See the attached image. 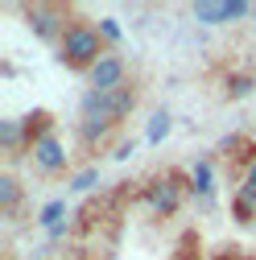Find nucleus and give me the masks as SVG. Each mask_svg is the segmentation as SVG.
I'll return each instance as SVG.
<instances>
[{
  "mask_svg": "<svg viewBox=\"0 0 256 260\" xmlns=\"http://www.w3.org/2000/svg\"><path fill=\"white\" fill-rule=\"evenodd\" d=\"M137 108V87L124 83L120 91H87L79 104V137L87 145H100L112 137V128Z\"/></svg>",
  "mask_w": 256,
  "mask_h": 260,
  "instance_id": "f257e3e1",
  "label": "nucleus"
},
{
  "mask_svg": "<svg viewBox=\"0 0 256 260\" xmlns=\"http://www.w3.org/2000/svg\"><path fill=\"white\" fill-rule=\"evenodd\" d=\"M108 54V42H104V34H100V25H91V21H71L67 25V34H62V42H58V62L67 71H91L95 62H100Z\"/></svg>",
  "mask_w": 256,
  "mask_h": 260,
  "instance_id": "f03ea898",
  "label": "nucleus"
},
{
  "mask_svg": "<svg viewBox=\"0 0 256 260\" xmlns=\"http://www.w3.org/2000/svg\"><path fill=\"white\" fill-rule=\"evenodd\" d=\"M29 161H34V170H38V174L54 178V174L67 170L71 153H67V145H62V137L54 133V128H42V133L29 137Z\"/></svg>",
  "mask_w": 256,
  "mask_h": 260,
  "instance_id": "7ed1b4c3",
  "label": "nucleus"
},
{
  "mask_svg": "<svg viewBox=\"0 0 256 260\" xmlns=\"http://www.w3.org/2000/svg\"><path fill=\"white\" fill-rule=\"evenodd\" d=\"M186 190H190V186H186V178L170 170V174H162V178H153V182L145 186V207H149V211H153L157 219H170V215H174V211L182 207V199H186Z\"/></svg>",
  "mask_w": 256,
  "mask_h": 260,
  "instance_id": "20e7f679",
  "label": "nucleus"
},
{
  "mask_svg": "<svg viewBox=\"0 0 256 260\" xmlns=\"http://www.w3.org/2000/svg\"><path fill=\"white\" fill-rule=\"evenodd\" d=\"M25 25H29V34H34L38 42H62V34H67V9H58V5H29L25 9Z\"/></svg>",
  "mask_w": 256,
  "mask_h": 260,
  "instance_id": "39448f33",
  "label": "nucleus"
},
{
  "mask_svg": "<svg viewBox=\"0 0 256 260\" xmlns=\"http://www.w3.org/2000/svg\"><path fill=\"white\" fill-rule=\"evenodd\" d=\"M252 13L248 0H195L190 5V17L199 25H236Z\"/></svg>",
  "mask_w": 256,
  "mask_h": 260,
  "instance_id": "423d86ee",
  "label": "nucleus"
},
{
  "mask_svg": "<svg viewBox=\"0 0 256 260\" xmlns=\"http://www.w3.org/2000/svg\"><path fill=\"white\" fill-rule=\"evenodd\" d=\"M87 83H91V91H120V87L128 83V62H124L116 50H108V54L87 71Z\"/></svg>",
  "mask_w": 256,
  "mask_h": 260,
  "instance_id": "0eeeda50",
  "label": "nucleus"
},
{
  "mask_svg": "<svg viewBox=\"0 0 256 260\" xmlns=\"http://www.w3.org/2000/svg\"><path fill=\"white\" fill-rule=\"evenodd\" d=\"M252 215H256V161L248 166V174H244V182L236 190V219L252 223Z\"/></svg>",
  "mask_w": 256,
  "mask_h": 260,
  "instance_id": "6e6552de",
  "label": "nucleus"
},
{
  "mask_svg": "<svg viewBox=\"0 0 256 260\" xmlns=\"http://www.w3.org/2000/svg\"><path fill=\"white\" fill-rule=\"evenodd\" d=\"M67 199H54V203H46L42 207V215H38V227H46V232L50 236H62V232H67Z\"/></svg>",
  "mask_w": 256,
  "mask_h": 260,
  "instance_id": "1a4fd4ad",
  "label": "nucleus"
},
{
  "mask_svg": "<svg viewBox=\"0 0 256 260\" xmlns=\"http://www.w3.org/2000/svg\"><path fill=\"white\" fill-rule=\"evenodd\" d=\"M190 194L203 203H211V194H215V174H211V161H199L195 170H190Z\"/></svg>",
  "mask_w": 256,
  "mask_h": 260,
  "instance_id": "9d476101",
  "label": "nucleus"
},
{
  "mask_svg": "<svg viewBox=\"0 0 256 260\" xmlns=\"http://www.w3.org/2000/svg\"><path fill=\"white\" fill-rule=\"evenodd\" d=\"M21 194H25V190H21L17 174H9V170H5V174H0V211L13 215V211L21 207Z\"/></svg>",
  "mask_w": 256,
  "mask_h": 260,
  "instance_id": "9b49d317",
  "label": "nucleus"
},
{
  "mask_svg": "<svg viewBox=\"0 0 256 260\" xmlns=\"http://www.w3.org/2000/svg\"><path fill=\"white\" fill-rule=\"evenodd\" d=\"M170 128H174L170 112H166V108H157V112H153V120H149V128H145V141H149V145H162V141L170 137Z\"/></svg>",
  "mask_w": 256,
  "mask_h": 260,
  "instance_id": "f8f14e48",
  "label": "nucleus"
},
{
  "mask_svg": "<svg viewBox=\"0 0 256 260\" xmlns=\"http://www.w3.org/2000/svg\"><path fill=\"white\" fill-rule=\"evenodd\" d=\"M17 145H21V120H0V149L17 153Z\"/></svg>",
  "mask_w": 256,
  "mask_h": 260,
  "instance_id": "ddd939ff",
  "label": "nucleus"
},
{
  "mask_svg": "<svg viewBox=\"0 0 256 260\" xmlns=\"http://www.w3.org/2000/svg\"><path fill=\"white\" fill-rule=\"evenodd\" d=\"M252 87H256V79H252V75H244V71L228 79V95H232V100H244V95H252Z\"/></svg>",
  "mask_w": 256,
  "mask_h": 260,
  "instance_id": "4468645a",
  "label": "nucleus"
},
{
  "mask_svg": "<svg viewBox=\"0 0 256 260\" xmlns=\"http://www.w3.org/2000/svg\"><path fill=\"white\" fill-rule=\"evenodd\" d=\"M95 182H100V170H95V166H87L83 174H75V178H71V190H75V194H87Z\"/></svg>",
  "mask_w": 256,
  "mask_h": 260,
  "instance_id": "2eb2a0df",
  "label": "nucleus"
},
{
  "mask_svg": "<svg viewBox=\"0 0 256 260\" xmlns=\"http://www.w3.org/2000/svg\"><path fill=\"white\" fill-rule=\"evenodd\" d=\"M100 34H104V42H108V46H120L124 29L116 25V17H104V21H100Z\"/></svg>",
  "mask_w": 256,
  "mask_h": 260,
  "instance_id": "dca6fc26",
  "label": "nucleus"
},
{
  "mask_svg": "<svg viewBox=\"0 0 256 260\" xmlns=\"http://www.w3.org/2000/svg\"><path fill=\"white\" fill-rule=\"evenodd\" d=\"M219 260H232V256H219Z\"/></svg>",
  "mask_w": 256,
  "mask_h": 260,
  "instance_id": "f3484780",
  "label": "nucleus"
},
{
  "mask_svg": "<svg viewBox=\"0 0 256 260\" xmlns=\"http://www.w3.org/2000/svg\"><path fill=\"white\" fill-rule=\"evenodd\" d=\"M248 260H256V256H248Z\"/></svg>",
  "mask_w": 256,
  "mask_h": 260,
  "instance_id": "a211bd4d",
  "label": "nucleus"
}]
</instances>
